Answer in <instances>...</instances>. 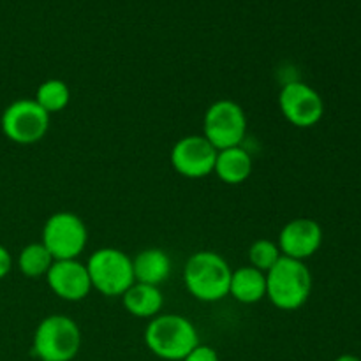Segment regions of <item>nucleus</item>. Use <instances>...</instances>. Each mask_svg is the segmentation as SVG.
Returning a JSON list of instances; mask_svg holds the SVG:
<instances>
[{"label":"nucleus","mask_w":361,"mask_h":361,"mask_svg":"<svg viewBox=\"0 0 361 361\" xmlns=\"http://www.w3.org/2000/svg\"><path fill=\"white\" fill-rule=\"evenodd\" d=\"M145 345L157 358L182 361L200 345V334L192 321L180 314H159L145 328Z\"/></svg>","instance_id":"f257e3e1"},{"label":"nucleus","mask_w":361,"mask_h":361,"mask_svg":"<svg viewBox=\"0 0 361 361\" xmlns=\"http://www.w3.org/2000/svg\"><path fill=\"white\" fill-rule=\"evenodd\" d=\"M231 267L215 250H197L183 267V284L192 298L204 303L221 302L229 296Z\"/></svg>","instance_id":"f03ea898"},{"label":"nucleus","mask_w":361,"mask_h":361,"mask_svg":"<svg viewBox=\"0 0 361 361\" xmlns=\"http://www.w3.org/2000/svg\"><path fill=\"white\" fill-rule=\"evenodd\" d=\"M312 293V274L305 261L282 256L267 271V298L279 310L302 309Z\"/></svg>","instance_id":"7ed1b4c3"},{"label":"nucleus","mask_w":361,"mask_h":361,"mask_svg":"<svg viewBox=\"0 0 361 361\" xmlns=\"http://www.w3.org/2000/svg\"><path fill=\"white\" fill-rule=\"evenodd\" d=\"M81 330L76 321L53 314L37 324L32 337V353L37 361H73L81 349Z\"/></svg>","instance_id":"20e7f679"},{"label":"nucleus","mask_w":361,"mask_h":361,"mask_svg":"<svg viewBox=\"0 0 361 361\" xmlns=\"http://www.w3.org/2000/svg\"><path fill=\"white\" fill-rule=\"evenodd\" d=\"M85 264L90 275L92 289L102 296H122L136 282L133 257L115 247L97 249Z\"/></svg>","instance_id":"39448f33"},{"label":"nucleus","mask_w":361,"mask_h":361,"mask_svg":"<svg viewBox=\"0 0 361 361\" xmlns=\"http://www.w3.org/2000/svg\"><path fill=\"white\" fill-rule=\"evenodd\" d=\"M41 243L55 261L78 259L88 243L87 224L73 212H56L42 226Z\"/></svg>","instance_id":"423d86ee"},{"label":"nucleus","mask_w":361,"mask_h":361,"mask_svg":"<svg viewBox=\"0 0 361 361\" xmlns=\"http://www.w3.org/2000/svg\"><path fill=\"white\" fill-rule=\"evenodd\" d=\"M51 115L35 102V99L13 101L0 116L4 136L16 145H35L48 134Z\"/></svg>","instance_id":"0eeeda50"},{"label":"nucleus","mask_w":361,"mask_h":361,"mask_svg":"<svg viewBox=\"0 0 361 361\" xmlns=\"http://www.w3.org/2000/svg\"><path fill=\"white\" fill-rule=\"evenodd\" d=\"M247 134V115L231 99H219L208 106L203 116V136L217 150L240 147Z\"/></svg>","instance_id":"6e6552de"},{"label":"nucleus","mask_w":361,"mask_h":361,"mask_svg":"<svg viewBox=\"0 0 361 361\" xmlns=\"http://www.w3.org/2000/svg\"><path fill=\"white\" fill-rule=\"evenodd\" d=\"M282 116L298 129L317 126L324 115V101L319 92L300 80L288 81L279 92Z\"/></svg>","instance_id":"1a4fd4ad"},{"label":"nucleus","mask_w":361,"mask_h":361,"mask_svg":"<svg viewBox=\"0 0 361 361\" xmlns=\"http://www.w3.org/2000/svg\"><path fill=\"white\" fill-rule=\"evenodd\" d=\"M217 152V148L203 134H190L180 137L173 145L169 161L178 175L197 180L214 173Z\"/></svg>","instance_id":"9d476101"},{"label":"nucleus","mask_w":361,"mask_h":361,"mask_svg":"<svg viewBox=\"0 0 361 361\" xmlns=\"http://www.w3.org/2000/svg\"><path fill=\"white\" fill-rule=\"evenodd\" d=\"M46 284L53 295L63 302H81L92 291L87 264L80 259L53 261L46 274Z\"/></svg>","instance_id":"9b49d317"},{"label":"nucleus","mask_w":361,"mask_h":361,"mask_svg":"<svg viewBox=\"0 0 361 361\" xmlns=\"http://www.w3.org/2000/svg\"><path fill=\"white\" fill-rule=\"evenodd\" d=\"M277 245L284 257L305 261L323 245V228L314 219H293L279 233Z\"/></svg>","instance_id":"f8f14e48"},{"label":"nucleus","mask_w":361,"mask_h":361,"mask_svg":"<svg viewBox=\"0 0 361 361\" xmlns=\"http://www.w3.org/2000/svg\"><path fill=\"white\" fill-rule=\"evenodd\" d=\"M133 268L136 282L161 288V284H164L171 275L173 263L166 250L159 249V247H150L133 257Z\"/></svg>","instance_id":"ddd939ff"},{"label":"nucleus","mask_w":361,"mask_h":361,"mask_svg":"<svg viewBox=\"0 0 361 361\" xmlns=\"http://www.w3.org/2000/svg\"><path fill=\"white\" fill-rule=\"evenodd\" d=\"M123 309L137 319H154L164 307V295L161 288L143 282H134L122 296Z\"/></svg>","instance_id":"4468645a"},{"label":"nucleus","mask_w":361,"mask_h":361,"mask_svg":"<svg viewBox=\"0 0 361 361\" xmlns=\"http://www.w3.org/2000/svg\"><path fill=\"white\" fill-rule=\"evenodd\" d=\"M214 173L221 182L228 183V185H240L252 173V155L242 145L219 150Z\"/></svg>","instance_id":"2eb2a0df"},{"label":"nucleus","mask_w":361,"mask_h":361,"mask_svg":"<svg viewBox=\"0 0 361 361\" xmlns=\"http://www.w3.org/2000/svg\"><path fill=\"white\" fill-rule=\"evenodd\" d=\"M229 296L243 305H254L267 298V274L257 268L240 267L233 270L231 282H229Z\"/></svg>","instance_id":"dca6fc26"},{"label":"nucleus","mask_w":361,"mask_h":361,"mask_svg":"<svg viewBox=\"0 0 361 361\" xmlns=\"http://www.w3.org/2000/svg\"><path fill=\"white\" fill-rule=\"evenodd\" d=\"M51 254L48 252L44 245L41 242H34L25 245L23 249L20 250L16 259L18 270L21 271V275L28 279H39L46 277L48 270L53 264Z\"/></svg>","instance_id":"f3484780"},{"label":"nucleus","mask_w":361,"mask_h":361,"mask_svg":"<svg viewBox=\"0 0 361 361\" xmlns=\"http://www.w3.org/2000/svg\"><path fill=\"white\" fill-rule=\"evenodd\" d=\"M34 99L48 115H53V113H60L67 108L71 101V90L66 81L51 78L39 85Z\"/></svg>","instance_id":"a211bd4d"},{"label":"nucleus","mask_w":361,"mask_h":361,"mask_svg":"<svg viewBox=\"0 0 361 361\" xmlns=\"http://www.w3.org/2000/svg\"><path fill=\"white\" fill-rule=\"evenodd\" d=\"M281 257V249H279L277 242H274V240L261 238L256 240V242L249 247V264L250 267L257 268L259 271H263V274L271 270L274 264L277 263Z\"/></svg>","instance_id":"6ab92c4d"},{"label":"nucleus","mask_w":361,"mask_h":361,"mask_svg":"<svg viewBox=\"0 0 361 361\" xmlns=\"http://www.w3.org/2000/svg\"><path fill=\"white\" fill-rule=\"evenodd\" d=\"M182 361H221V358H219L217 351H215L214 348L200 344L197 348H194Z\"/></svg>","instance_id":"aec40b11"},{"label":"nucleus","mask_w":361,"mask_h":361,"mask_svg":"<svg viewBox=\"0 0 361 361\" xmlns=\"http://www.w3.org/2000/svg\"><path fill=\"white\" fill-rule=\"evenodd\" d=\"M13 256H11L9 249L4 245H0V281L2 279H6L7 275L11 274V270H13Z\"/></svg>","instance_id":"412c9836"},{"label":"nucleus","mask_w":361,"mask_h":361,"mask_svg":"<svg viewBox=\"0 0 361 361\" xmlns=\"http://www.w3.org/2000/svg\"><path fill=\"white\" fill-rule=\"evenodd\" d=\"M335 361H361L356 355H341L338 358H335Z\"/></svg>","instance_id":"4be33fe9"}]
</instances>
